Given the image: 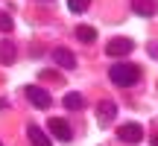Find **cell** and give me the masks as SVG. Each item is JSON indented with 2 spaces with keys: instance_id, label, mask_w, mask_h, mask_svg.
I'll return each mask as SVG.
<instances>
[{
  "instance_id": "cell-1",
  "label": "cell",
  "mask_w": 158,
  "mask_h": 146,
  "mask_svg": "<svg viewBox=\"0 0 158 146\" xmlns=\"http://www.w3.org/2000/svg\"><path fill=\"white\" fill-rule=\"evenodd\" d=\"M108 79H111L117 88H132V85L141 82V67L132 62H117L108 67Z\"/></svg>"
},
{
  "instance_id": "cell-2",
  "label": "cell",
  "mask_w": 158,
  "mask_h": 146,
  "mask_svg": "<svg viewBox=\"0 0 158 146\" xmlns=\"http://www.w3.org/2000/svg\"><path fill=\"white\" fill-rule=\"evenodd\" d=\"M47 129H50V135L56 137V140H62V143L73 140V129H70V123H68V120H62V117H50Z\"/></svg>"
},
{
  "instance_id": "cell-3",
  "label": "cell",
  "mask_w": 158,
  "mask_h": 146,
  "mask_svg": "<svg viewBox=\"0 0 158 146\" xmlns=\"http://www.w3.org/2000/svg\"><path fill=\"white\" fill-rule=\"evenodd\" d=\"M23 94H27V99L32 102L35 108H50V105H53V99H50V91L38 88V85H27V88H23Z\"/></svg>"
},
{
  "instance_id": "cell-4",
  "label": "cell",
  "mask_w": 158,
  "mask_h": 146,
  "mask_svg": "<svg viewBox=\"0 0 158 146\" xmlns=\"http://www.w3.org/2000/svg\"><path fill=\"white\" fill-rule=\"evenodd\" d=\"M132 50H135V41H132V38H111V41H108V44H106V53H108V56H111V59L129 56Z\"/></svg>"
},
{
  "instance_id": "cell-5",
  "label": "cell",
  "mask_w": 158,
  "mask_h": 146,
  "mask_svg": "<svg viewBox=\"0 0 158 146\" xmlns=\"http://www.w3.org/2000/svg\"><path fill=\"white\" fill-rule=\"evenodd\" d=\"M117 137L123 143H141L143 140V126L141 123H123L117 129Z\"/></svg>"
},
{
  "instance_id": "cell-6",
  "label": "cell",
  "mask_w": 158,
  "mask_h": 146,
  "mask_svg": "<svg viewBox=\"0 0 158 146\" xmlns=\"http://www.w3.org/2000/svg\"><path fill=\"white\" fill-rule=\"evenodd\" d=\"M114 117H117V105H114L111 99H102L100 105H97V123H100V126H108Z\"/></svg>"
},
{
  "instance_id": "cell-7",
  "label": "cell",
  "mask_w": 158,
  "mask_h": 146,
  "mask_svg": "<svg viewBox=\"0 0 158 146\" xmlns=\"http://www.w3.org/2000/svg\"><path fill=\"white\" fill-rule=\"evenodd\" d=\"M53 62H56L62 70H73L76 67V56L68 50V47H56V50H53Z\"/></svg>"
},
{
  "instance_id": "cell-8",
  "label": "cell",
  "mask_w": 158,
  "mask_h": 146,
  "mask_svg": "<svg viewBox=\"0 0 158 146\" xmlns=\"http://www.w3.org/2000/svg\"><path fill=\"white\" fill-rule=\"evenodd\" d=\"M27 137H29V143H32V146H50V135H47L41 126H35V123L27 126Z\"/></svg>"
},
{
  "instance_id": "cell-9",
  "label": "cell",
  "mask_w": 158,
  "mask_h": 146,
  "mask_svg": "<svg viewBox=\"0 0 158 146\" xmlns=\"http://www.w3.org/2000/svg\"><path fill=\"white\" fill-rule=\"evenodd\" d=\"M132 12L141 15V18H152L158 12V3L155 0H132Z\"/></svg>"
},
{
  "instance_id": "cell-10",
  "label": "cell",
  "mask_w": 158,
  "mask_h": 146,
  "mask_svg": "<svg viewBox=\"0 0 158 146\" xmlns=\"http://www.w3.org/2000/svg\"><path fill=\"white\" fill-rule=\"evenodd\" d=\"M15 59H18L15 44H12L9 38H6V41H0V62H3V64H15Z\"/></svg>"
},
{
  "instance_id": "cell-11",
  "label": "cell",
  "mask_w": 158,
  "mask_h": 146,
  "mask_svg": "<svg viewBox=\"0 0 158 146\" xmlns=\"http://www.w3.org/2000/svg\"><path fill=\"white\" fill-rule=\"evenodd\" d=\"M64 108H68V111H82L85 108V96L82 94H64Z\"/></svg>"
},
{
  "instance_id": "cell-12",
  "label": "cell",
  "mask_w": 158,
  "mask_h": 146,
  "mask_svg": "<svg viewBox=\"0 0 158 146\" xmlns=\"http://www.w3.org/2000/svg\"><path fill=\"white\" fill-rule=\"evenodd\" d=\"M76 38L82 41V44H91V41L97 38V29L88 26V23H82V26H76Z\"/></svg>"
},
{
  "instance_id": "cell-13",
  "label": "cell",
  "mask_w": 158,
  "mask_h": 146,
  "mask_svg": "<svg viewBox=\"0 0 158 146\" xmlns=\"http://www.w3.org/2000/svg\"><path fill=\"white\" fill-rule=\"evenodd\" d=\"M91 0H68V9L73 12V15H82V12H88Z\"/></svg>"
},
{
  "instance_id": "cell-14",
  "label": "cell",
  "mask_w": 158,
  "mask_h": 146,
  "mask_svg": "<svg viewBox=\"0 0 158 146\" xmlns=\"http://www.w3.org/2000/svg\"><path fill=\"white\" fill-rule=\"evenodd\" d=\"M12 26H15V23H12V18L6 15V12H0V32H12Z\"/></svg>"
},
{
  "instance_id": "cell-15",
  "label": "cell",
  "mask_w": 158,
  "mask_h": 146,
  "mask_svg": "<svg viewBox=\"0 0 158 146\" xmlns=\"http://www.w3.org/2000/svg\"><path fill=\"white\" fill-rule=\"evenodd\" d=\"M41 79H44V82H47V79H50V82H59V73H50V70H44V73H41Z\"/></svg>"
},
{
  "instance_id": "cell-16",
  "label": "cell",
  "mask_w": 158,
  "mask_h": 146,
  "mask_svg": "<svg viewBox=\"0 0 158 146\" xmlns=\"http://www.w3.org/2000/svg\"><path fill=\"white\" fill-rule=\"evenodd\" d=\"M152 146H158V135H152Z\"/></svg>"
},
{
  "instance_id": "cell-17",
  "label": "cell",
  "mask_w": 158,
  "mask_h": 146,
  "mask_svg": "<svg viewBox=\"0 0 158 146\" xmlns=\"http://www.w3.org/2000/svg\"><path fill=\"white\" fill-rule=\"evenodd\" d=\"M41 3H47V0H41Z\"/></svg>"
},
{
  "instance_id": "cell-18",
  "label": "cell",
  "mask_w": 158,
  "mask_h": 146,
  "mask_svg": "<svg viewBox=\"0 0 158 146\" xmlns=\"http://www.w3.org/2000/svg\"><path fill=\"white\" fill-rule=\"evenodd\" d=\"M0 146H3V143H0Z\"/></svg>"
}]
</instances>
